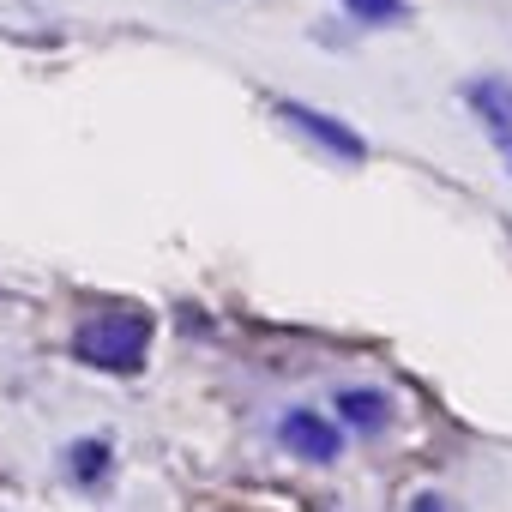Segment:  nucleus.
I'll use <instances>...</instances> for the list:
<instances>
[{
    "mask_svg": "<svg viewBox=\"0 0 512 512\" xmlns=\"http://www.w3.org/2000/svg\"><path fill=\"white\" fill-rule=\"evenodd\" d=\"M344 13L362 25V31H392V25H404V0H344Z\"/></svg>",
    "mask_w": 512,
    "mask_h": 512,
    "instance_id": "7",
    "label": "nucleus"
},
{
    "mask_svg": "<svg viewBox=\"0 0 512 512\" xmlns=\"http://www.w3.org/2000/svg\"><path fill=\"white\" fill-rule=\"evenodd\" d=\"M464 97H470V109L482 115V127L512 145V85H506V79H476Z\"/></svg>",
    "mask_w": 512,
    "mask_h": 512,
    "instance_id": "5",
    "label": "nucleus"
},
{
    "mask_svg": "<svg viewBox=\"0 0 512 512\" xmlns=\"http://www.w3.org/2000/svg\"><path fill=\"white\" fill-rule=\"evenodd\" d=\"M278 121H290L308 145H320V151L338 157V163H362V157H368V145H362L356 127H344L338 115H320V109H308V103H296V97L278 103Z\"/></svg>",
    "mask_w": 512,
    "mask_h": 512,
    "instance_id": "2",
    "label": "nucleus"
},
{
    "mask_svg": "<svg viewBox=\"0 0 512 512\" xmlns=\"http://www.w3.org/2000/svg\"><path fill=\"white\" fill-rule=\"evenodd\" d=\"M410 512H452V500H446V494H416Z\"/></svg>",
    "mask_w": 512,
    "mask_h": 512,
    "instance_id": "8",
    "label": "nucleus"
},
{
    "mask_svg": "<svg viewBox=\"0 0 512 512\" xmlns=\"http://www.w3.org/2000/svg\"><path fill=\"white\" fill-rule=\"evenodd\" d=\"M506 169H512V163H506Z\"/></svg>",
    "mask_w": 512,
    "mask_h": 512,
    "instance_id": "9",
    "label": "nucleus"
},
{
    "mask_svg": "<svg viewBox=\"0 0 512 512\" xmlns=\"http://www.w3.org/2000/svg\"><path fill=\"white\" fill-rule=\"evenodd\" d=\"M278 440L302 464H338V452H344V428L332 416H320V410H284Z\"/></svg>",
    "mask_w": 512,
    "mask_h": 512,
    "instance_id": "3",
    "label": "nucleus"
},
{
    "mask_svg": "<svg viewBox=\"0 0 512 512\" xmlns=\"http://www.w3.org/2000/svg\"><path fill=\"white\" fill-rule=\"evenodd\" d=\"M338 416H344L356 434H380V428L392 422V398L374 392V386H344V392H338Z\"/></svg>",
    "mask_w": 512,
    "mask_h": 512,
    "instance_id": "4",
    "label": "nucleus"
},
{
    "mask_svg": "<svg viewBox=\"0 0 512 512\" xmlns=\"http://www.w3.org/2000/svg\"><path fill=\"white\" fill-rule=\"evenodd\" d=\"M109 464H115L109 440H73V446H67V476H73L79 488H97V482L109 476Z\"/></svg>",
    "mask_w": 512,
    "mask_h": 512,
    "instance_id": "6",
    "label": "nucleus"
},
{
    "mask_svg": "<svg viewBox=\"0 0 512 512\" xmlns=\"http://www.w3.org/2000/svg\"><path fill=\"white\" fill-rule=\"evenodd\" d=\"M73 356L103 374H139L151 356V314L139 308H97L73 332Z\"/></svg>",
    "mask_w": 512,
    "mask_h": 512,
    "instance_id": "1",
    "label": "nucleus"
}]
</instances>
